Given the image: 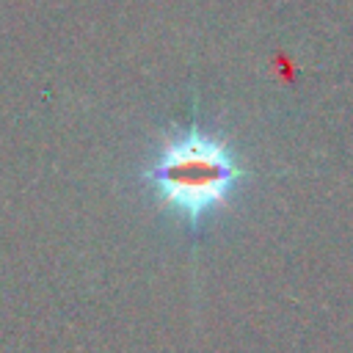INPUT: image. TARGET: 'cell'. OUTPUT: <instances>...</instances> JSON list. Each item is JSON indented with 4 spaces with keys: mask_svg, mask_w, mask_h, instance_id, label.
Listing matches in <instances>:
<instances>
[{
    "mask_svg": "<svg viewBox=\"0 0 353 353\" xmlns=\"http://www.w3.org/2000/svg\"><path fill=\"white\" fill-rule=\"evenodd\" d=\"M240 179L243 168L232 146L196 121L174 132L143 171L154 201L188 226H199L223 207Z\"/></svg>",
    "mask_w": 353,
    "mask_h": 353,
    "instance_id": "cell-1",
    "label": "cell"
}]
</instances>
